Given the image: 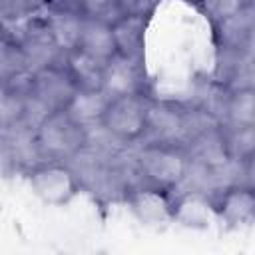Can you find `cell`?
Wrapping results in <instances>:
<instances>
[{
	"label": "cell",
	"instance_id": "30bf717a",
	"mask_svg": "<svg viewBox=\"0 0 255 255\" xmlns=\"http://www.w3.org/2000/svg\"><path fill=\"white\" fill-rule=\"evenodd\" d=\"M60 60H62L68 76L72 78L74 86L78 88V92H104L106 70H108L106 62H102L78 48L66 50Z\"/></svg>",
	"mask_w": 255,
	"mask_h": 255
},
{
	"label": "cell",
	"instance_id": "6da1fadb",
	"mask_svg": "<svg viewBox=\"0 0 255 255\" xmlns=\"http://www.w3.org/2000/svg\"><path fill=\"white\" fill-rule=\"evenodd\" d=\"M30 133L40 159L74 161L90 147V128L70 110L40 114Z\"/></svg>",
	"mask_w": 255,
	"mask_h": 255
},
{
	"label": "cell",
	"instance_id": "ba28073f",
	"mask_svg": "<svg viewBox=\"0 0 255 255\" xmlns=\"http://www.w3.org/2000/svg\"><path fill=\"white\" fill-rule=\"evenodd\" d=\"M110 26H112L116 58L141 62L147 42L149 12H145L143 8H129Z\"/></svg>",
	"mask_w": 255,
	"mask_h": 255
},
{
	"label": "cell",
	"instance_id": "7a4b0ae2",
	"mask_svg": "<svg viewBox=\"0 0 255 255\" xmlns=\"http://www.w3.org/2000/svg\"><path fill=\"white\" fill-rule=\"evenodd\" d=\"M133 167L141 181L169 191H179L195 165L185 143L147 137L137 145Z\"/></svg>",
	"mask_w": 255,
	"mask_h": 255
},
{
	"label": "cell",
	"instance_id": "52a82bcc",
	"mask_svg": "<svg viewBox=\"0 0 255 255\" xmlns=\"http://www.w3.org/2000/svg\"><path fill=\"white\" fill-rule=\"evenodd\" d=\"M211 215L227 227H245L255 219V191L251 181H231L207 195Z\"/></svg>",
	"mask_w": 255,
	"mask_h": 255
},
{
	"label": "cell",
	"instance_id": "9a60e30c",
	"mask_svg": "<svg viewBox=\"0 0 255 255\" xmlns=\"http://www.w3.org/2000/svg\"><path fill=\"white\" fill-rule=\"evenodd\" d=\"M225 149L231 163L251 167L255 157V126H225L221 124Z\"/></svg>",
	"mask_w": 255,
	"mask_h": 255
},
{
	"label": "cell",
	"instance_id": "7c38bea8",
	"mask_svg": "<svg viewBox=\"0 0 255 255\" xmlns=\"http://www.w3.org/2000/svg\"><path fill=\"white\" fill-rule=\"evenodd\" d=\"M30 98L18 82H0V131H14L28 124Z\"/></svg>",
	"mask_w": 255,
	"mask_h": 255
},
{
	"label": "cell",
	"instance_id": "2e32d148",
	"mask_svg": "<svg viewBox=\"0 0 255 255\" xmlns=\"http://www.w3.org/2000/svg\"><path fill=\"white\" fill-rule=\"evenodd\" d=\"M74 10L80 18L112 24L126 10V0H74Z\"/></svg>",
	"mask_w": 255,
	"mask_h": 255
},
{
	"label": "cell",
	"instance_id": "277c9868",
	"mask_svg": "<svg viewBox=\"0 0 255 255\" xmlns=\"http://www.w3.org/2000/svg\"><path fill=\"white\" fill-rule=\"evenodd\" d=\"M26 179L32 193L46 205L54 207L72 203L84 187L82 173L72 161L62 159H36L26 167Z\"/></svg>",
	"mask_w": 255,
	"mask_h": 255
},
{
	"label": "cell",
	"instance_id": "9c48e42d",
	"mask_svg": "<svg viewBox=\"0 0 255 255\" xmlns=\"http://www.w3.org/2000/svg\"><path fill=\"white\" fill-rule=\"evenodd\" d=\"M20 46L24 50L28 68H40L44 64H52L58 62L62 58V48L54 36V30L48 22V16L40 18H30L22 30V34L18 36Z\"/></svg>",
	"mask_w": 255,
	"mask_h": 255
},
{
	"label": "cell",
	"instance_id": "e0dca14e",
	"mask_svg": "<svg viewBox=\"0 0 255 255\" xmlns=\"http://www.w3.org/2000/svg\"><path fill=\"white\" fill-rule=\"evenodd\" d=\"M128 2H129V0H126V4H128Z\"/></svg>",
	"mask_w": 255,
	"mask_h": 255
},
{
	"label": "cell",
	"instance_id": "4fadbf2b",
	"mask_svg": "<svg viewBox=\"0 0 255 255\" xmlns=\"http://www.w3.org/2000/svg\"><path fill=\"white\" fill-rule=\"evenodd\" d=\"M74 48L102 60V62H112L116 58L114 50V38H112V26L96 20H86L80 18L78 26V36L74 42Z\"/></svg>",
	"mask_w": 255,
	"mask_h": 255
},
{
	"label": "cell",
	"instance_id": "5b68a950",
	"mask_svg": "<svg viewBox=\"0 0 255 255\" xmlns=\"http://www.w3.org/2000/svg\"><path fill=\"white\" fill-rule=\"evenodd\" d=\"M26 78V94L32 108H38L40 114L68 110L78 94V88L68 76L62 60L30 70Z\"/></svg>",
	"mask_w": 255,
	"mask_h": 255
},
{
	"label": "cell",
	"instance_id": "8992f818",
	"mask_svg": "<svg viewBox=\"0 0 255 255\" xmlns=\"http://www.w3.org/2000/svg\"><path fill=\"white\" fill-rule=\"evenodd\" d=\"M124 201L143 225H167L175 221V191L137 179L124 187Z\"/></svg>",
	"mask_w": 255,
	"mask_h": 255
},
{
	"label": "cell",
	"instance_id": "3957f363",
	"mask_svg": "<svg viewBox=\"0 0 255 255\" xmlns=\"http://www.w3.org/2000/svg\"><path fill=\"white\" fill-rule=\"evenodd\" d=\"M149 106L145 92H124L106 98L98 126L122 145H139L149 137Z\"/></svg>",
	"mask_w": 255,
	"mask_h": 255
},
{
	"label": "cell",
	"instance_id": "8fae6325",
	"mask_svg": "<svg viewBox=\"0 0 255 255\" xmlns=\"http://www.w3.org/2000/svg\"><path fill=\"white\" fill-rule=\"evenodd\" d=\"M225 126H255V90L253 84L225 86L221 96V118Z\"/></svg>",
	"mask_w": 255,
	"mask_h": 255
},
{
	"label": "cell",
	"instance_id": "5bb4252c",
	"mask_svg": "<svg viewBox=\"0 0 255 255\" xmlns=\"http://www.w3.org/2000/svg\"><path fill=\"white\" fill-rule=\"evenodd\" d=\"M30 72L16 34L0 26V82H18Z\"/></svg>",
	"mask_w": 255,
	"mask_h": 255
}]
</instances>
